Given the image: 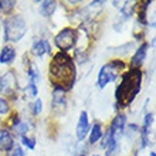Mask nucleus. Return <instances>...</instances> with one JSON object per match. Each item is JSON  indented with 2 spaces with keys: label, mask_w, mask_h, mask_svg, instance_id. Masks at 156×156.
Listing matches in <instances>:
<instances>
[{
  "label": "nucleus",
  "mask_w": 156,
  "mask_h": 156,
  "mask_svg": "<svg viewBox=\"0 0 156 156\" xmlns=\"http://www.w3.org/2000/svg\"><path fill=\"white\" fill-rule=\"evenodd\" d=\"M50 77L54 88H61L64 91L73 88L75 81V67L73 58L67 53L60 51L53 57L50 66Z\"/></svg>",
  "instance_id": "obj_1"
},
{
  "label": "nucleus",
  "mask_w": 156,
  "mask_h": 156,
  "mask_svg": "<svg viewBox=\"0 0 156 156\" xmlns=\"http://www.w3.org/2000/svg\"><path fill=\"white\" fill-rule=\"evenodd\" d=\"M142 84V73L139 68H131L129 73L122 75L121 84H118L115 91L116 102L119 108H125L136 98L138 92L140 91Z\"/></svg>",
  "instance_id": "obj_2"
},
{
  "label": "nucleus",
  "mask_w": 156,
  "mask_h": 156,
  "mask_svg": "<svg viewBox=\"0 0 156 156\" xmlns=\"http://www.w3.org/2000/svg\"><path fill=\"white\" fill-rule=\"evenodd\" d=\"M27 33L26 21L19 16H13L4 21V40L6 41H19Z\"/></svg>",
  "instance_id": "obj_3"
},
{
  "label": "nucleus",
  "mask_w": 156,
  "mask_h": 156,
  "mask_svg": "<svg viewBox=\"0 0 156 156\" xmlns=\"http://www.w3.org/2000/svg\"><path fill=\"white\" fill-rule=\"evenodd\" d=\"M126 68V64L121 60H114V61L108 62L105 66L99 70V74H98V87L99 88H104L107 87L108 84L114 80H116L118 77L119 71H122Z\"/></svg>",
  "instance_id": "obj_4"
},
{
  "label": "nucleus",
  "mask_w": 156,
  "mask_h": 156,
  "mask_svg": "<svg viewBox=\"0 0 156 156\" xmlns=\"http://www.w3.org/2000/svg\"><path fill=\"white\" fill-rule=\"evenodd\" d=\"M75 43H77V33L73 29H64L55 36V45L62 53L71 50L75 45Z\"/></svg>",
  "instance_id": "obj_5"
},
{
  "label": "nucleus",
  "mask_w": 156,
  "mask_h": 156,
  "mask_svg": "<svg viewBox=\"0 0 156 156\" xmlns=\"http://www.w3.org/2000/svg\"><path fill=\"white\" fill-rule=\"evenodd\" d=\"M16 88V75L13 71H7L0 77V94H12Z\"/></svg>",
  "instance_id": "obj_6"
},
{
  "label": "nucleus",
  "mask_w": 156,
  "mask_h": 156,
  "mask_svg": "<svg viewBox=\"0 0 156 156\" xmlns=\"http://www.w3.org/2000/svg\"><path fill=\"white\" fill-rule=\"evenodd\" d=\"M90 131V122H88V115L87 112H81L80 119L77 123V138L78 140H84L85 139L87 133Z\"/></svg>",
  "instance_id": "obj_7"
},
{
  "label": "nucleus",
  "mask_w": 156,
  "mask_h": 156,
  "mask_svg": "<svg viewBox=\"0 0 156 156\" xmlns=\"http://www.w3.org/2000/svg\"><path fill=\"white\" fill-rule=\"evenodd\" d=\"M153 123V114H148L145 116V121H144V125L140 128V139H142V144L140 146L145 148L149 142V133H151V126Z\"/></svg>",
  "instance_id": "obj_8"
},
{
  "label": "nucleus",
  "mask_w": 156,
  "mask_h": 156,
  "mask_svg": "<svg viewBox=\"0 0 156 156\" xmlns=\"http://www.w3.org/2000/svg\"><path fill=\"white\" fill-rule=\"evenodd\" d=\"M146 53H148V44L144 43L139 48L136 50L135 55L132 57V60H131V67L132 68H139V67L144 64L145 58H146Z\"/></svg>",
  "instance_id": "obj_9"
},
{
  "label": "nucleus",
  "mask_w": 156,
  "mask_h": 156,
  "mask_svg": "<svg viewBox=\"0 0 156 156\" xmlns=\"http://www.w3.org/2000/svg\"><path fill=\"white\" fill-rule=\"evenodd\" d=\"M51 51V45L47 40H37L31 47V53L37 57H43L44 54L50 53Z\"/></svg>",
  "instance_id": "obj_10"
},
{
  "label": "nucleus",
  "mask_w": 156,
  "mask_h": 156,
  "mask_svg": "<svg viewBox=\"0 0 156 156\" xmlns=\"http://www.w3.org/2000/svg\"><path fill=\"white\" fill-rule=\"evenodd\" d=\"M14 148V140L13 136L9 133L7 131H2L0 132V151L3 152H9Z\"/></svg>",
  "instance_id": "obj_11"
},
{
  "label": "nucleus",
  "mask_w": 156,
  "mask_h": 156,
  "mask_svg": "<svg viewBox=\"0 0 156 156\" xmlns=\"http://www.w3.org/2000/svg\"><path fill=\"white\" fill-rule=\"evenodd\" d=\"M66 91L61 88H54L53 91V107L54 108H61L66 107Z\"/></svg>",
  "instance_id": "obj_12"
},
{
  "label": "nucleus",
  "mask_w": 156,
  "mask_h": 156,
  "mask_svg": "<svg viewBox=\"0 0 156 156\" xmlns=\"http://www.w3.org/2000/svg\"><path fill=\"white\" fill-rule=\"evenodd\" d=\"M16 58V50L12 45H6L3 50L0 51V62L2 64H10Z\"/></svg>",
  "instance_id": "obj_13"
},
{
  "label": "nucleus",
  "mask_w": 156,
  "mask_h": 156,
  "mask_svg": "<svg viewBox=\"0 0 156 156\" xmlns=\"http://www.w3.org/2000/svg\"><path fill=\"white\" fill-rule=\"evenodd\" d=\"M55 7H57V2H43L40 6V12L43 16L48 17L54 13Z\"/></svg>",
  "instance_id": "obj_14"
},
{
  "label": "nucleus",
  "mask_w": 156,
  "mask_h": 156,
  "mask_svg": "<svg viewBox=\"0 0 156 156\" xmlns=\"http://www.w3.org/2000/svg\"><path fill=\"white\" fill-rule=\"evenodd\" d=\"M102 138V126L99 123H95L90 133V144H97Z\"/></svg>",
  "instance_id": "obj_15"
},
{
  "label": "nucleus",
  "mask_w": 156,
  "mask_h": 156,
  "mask_svg": "<svg viewBox=\"0 0 156 156\" xmlns=\"http://www.w3.org/2000/svg\"><path fill=\"white\" fill-rule=\"evenodd\" d=\"M16 6L14 0H0V10L3 13H10Z\"/></svg>",
  "instance_id": "obj_16"
},
{
  "label": "nucleus",
  "mask_w": 156,
  "mask_h": 156,
  "mask_svg": "<svg viewBox=\"0 0 156 156\" xmlns=\"http://www.w3.org/2000/svg\"><path fill=\"white\" fill-rule=\"evenodd\" d=\"M151 2H142L139 4V21L140 23H146V9L149 7Z\"/></svg>",
  "instance_id": "obj_17"
},
{
  "label": "nucleus",
  "mask_w": 156,
  "mask_h": 156,
  "mask_svg": "<svg viewBox=\"0 0 156 156\" xmlns=\"http://www.w3.org/2000/svg\"><path fill=\"white\" fill-rule=\"evenodd\" d=\"M29 78H30V82H33V84H36V82L40 80V75H38V70L36 66H31L29 68Z\"/></svg>",
  "instance_id": "obj_18"
},
{
  "label": "nucleus",
  "mask_w": 156,
  "mask_h": 156,
  "mask_svg": "<svg viewBox=\"0 0 156 156\" xmlns=\"http://www.w3.org/2000/svg\"><path fill=\"white\" fill-rule=\"evenodd\" d=\"M118 152H119L118 142H114L109 146H107V156H118Z\"/></svg>",
  "instance_id": "obj_19"
},
{
  "label": "nucleus",
  "mask_w": 156,
  "mask_h": 156,
  "mask_svg": "<svg viewBox=\"0 0 156 156\" xmlns=\"http://www.w3.org/2000/svg\"><path fill=\"white\" fill-rule=\"evenodd\" d=\"M21 142H23V145L27 146L29 149H34V146H36V140L31 139V138H27L26 135L21 136Z\"/></svg>",
  "instance_id": "obj_20"
},
{
  "label": "nucleus",
  "mask_w": 156,
  "mask_h": 156,
  "mask_svg": "<svg viewBox=\"0 0 156 156\" xmlns=\"http://www.w3.org/2000/svg\"><path fill=\"white\" fill-rule=\"evenodd\" d=\"M27 94L30 95V97H36L37 95V92H38V90H37V84H33V82H30L29 85H27Z\"/></svg>",
  "instance_id": "obj_21"
},
{
  "label": "nucleus",
  "mask_w": 156,
  "mask_h": 156,
  "mask_svg": "<svg viewBox=\"0 0 156 156\" xmlns=\"http://www.w3.org/2000/svg\"><path fill=\"white\" fill-rule=\"evenodd\" d=\"M14 129H16L19 133H24V132L29 131V125H27V123H24V122H19L16 126H14Z\"/></svg>",
  "instance_id": "obj_22"
},
{
  "label": "nucleus",
  "mask_w": 156,
  "mask_h": 156,
  "mask_svg": "<svg viewBox=\"0 0 156 156\" xmlns=\"http://www.w3.org/2000/svg\"><path fill=\"white\" fill-rule=\"evenodd\" d=\"M9 112V102L6 99L0 98V115L2 114H7Z\"/></svg>",
  "instance_id": "obj_23"
},
{
  "label": "nucleus",
  "mask_w": 156,
  "mask_h": 156,
  "mask_svg": "<svg viewBox=\"0 0 156 156\" xmlns=\"http://www.w3.org/2000/svg\"><path fill=\"white\" fill-rule=\"evenodd\" d=\"M43 102H41V99H37L36 102H34V109H33V112H34V115H38L41 112V109H43Z\"/></svg>",
  "instance_id": "obj_24"
},
{
  "label": "nucleus",
  "mask_w": 156,
  "mask_h": 156,
  "mask_svg": "<svg viewBox=\"0 0 156 156\" xmlns=\"http://www.w3.org/2000/svg\"><path fill=\"white\" fill-rule=\"evenodd\" d=\"M12 156H26V155H24V151H23L20 146H14V148H13V152H12Z\"/></svg>",
  "instance_id": "obj_25"
},
{
  "label": "nucleus",
  "mask_w": 156,
  "mask_h": 156,
  "mask_svg": "<svg viewBox=\"0 0 156 156\" xmlns=\"http://www.w3.org/2000/svg\"><path fill=\"white\" fill-rule=\"evenodd\" d=\"M151 156H156V153H155V152H152V153H151Z\"/></svg>",
  "instance_id": "obj_26"
},
{
  "label": "nucleus",
  "mask_w": 156,
  "mask_h": 156,
  "mask_svg": "<svg viewBox=\"0 0 156 156\" xmlns=\"http://www.w3.org/2000/svg\"><path fill=\"white\" fill-rule=\"evenodd\" d=\"M77 156H85V155H84V153H81V155H77Z\"/></svg>",
  "instance_id": "obj_27"
},
{
  "label": "nucleus",
  "mask_w": 156,
  "mask_h": 156,
  "mask_svg": "<svg viewBox=\"0 0 156 156\" xmlns=\"http://www.w3.org/2000/svg\"><path fill=\"white\" fill-rule=\"evenodd\" d=\"M94 156H99V155H94Z\"/></svg>",
  "instance_id": "obj_28"
}]
</instances>
